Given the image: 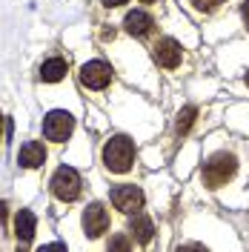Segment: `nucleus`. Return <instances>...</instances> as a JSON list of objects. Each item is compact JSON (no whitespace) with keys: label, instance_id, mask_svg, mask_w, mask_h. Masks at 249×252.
Returning <instances> with one entry per match:
<instances>
[{"label":"nucleus","instance_id":"nucleus-1","mask_svg":"<svg viewBox=\"0 0 249 252\" xmlns=\"http://www.w3.org/2000/svg\"><path fill=\"white\" fill-rule=\"evenodd\" d=\"M132 160H135V143L129 141L126 135H115L106 141L103 146V166L115 175H124L132 169Z\"/></svg>","mask_w":249,"mask_h":252},{"label":"nucleus","instance_id":"nucleus-2","mask_svg":"<svg viewBox=\"0 0 249 252\" xmlns=\"http://www.w3.org/2000/svg\"><path fill=\"white\" fill-rule=\"evenodd\" d=\"M235 172H238V158L232 152H215L203 163V184L209 189H220L226 181H232Z\"/></svg>","mask_w":249,"mask_h":252},{"label":"nucleus","instance_id":"nucleus-3","mask_svg":"<svg viewBox=\"0 0 249 252\" xmlns=\"http://www.w3.org/2000/svg\"><path fill=\"white\" fill-rule=\"evenodd\" d=\"M52 195L58 198V201H63V204H72V201H78L80 198V189H83V184H80V175L78 169H72V166H61L58 172L52 175Z\"/></svg>","mask_w":249,"mask_h":252},{"label":"nucleus","instance_id":"nucleus-4","mask_svg":"<svg viewBox=\"0 0 249 252\" xmlns=\"http://www.w3.org/2000/svg\"><path fill=\"white\" fill-rule=\"evenodd\" d=\"M72 129H75V118L66 109H52L46 118H43V138H46V141H55V143L69 141Z\"/></svg>","mask_w":249,"mask_h":252},{"label":"nucleus","instance_id":"nucleus-5","mask_svg":"<svg viewBox=\"0 0 249 252\" xmlns=\"http://www.w3.org/2000/svg\"><path fill=\"white\" fill-rule=\"evenodd\" d=\"M152 58L160 69H178L184 61V49L175 37H160L155 46H152Z\"/></svg>","mask_w":249,"mask_h":252},{"label":"nucleus","instance_id":"nucleus-6","mask_svg":"<svg viewBox=\"0 0 249 252\" xmlns=\"http://www.w3.org/2000/svg\"><path fill=\"white\" fill-rule=\"evenodd\" d=\"M80 83L86 89H106L112 83V66L106 61H89L80 69Z\"/></svg>","mask_w":249,"mask_h":252},{"label":"nucleus","instance_id":"nucleus-7","mask_svg":"<svg viewBox=\"0 0 249 252\" xmlns=\"http://www.w3.org/2000/svg\"><path fill=\"white\" fill-rule=\"evenodd\" d=\"M106 229H109V212L103 204L92 201L83 209V232H86V238H100Z\"/></svg>","mask_w":249,"mask_h":252},{"label":"nucleus","instance_id":"nucleus-8","mask_svg":"<svg viewBox=\"0 0 249 252\" xmlns=\"http://www.w3.org/2000/svg\"><path fill=\"white\" fill-rule=\"evenodd\" d=\"M112 204L118 206L121 212L126 215H132V212H138L140 206H143V189L135 187V184H124V187H115L109 192Z\"/></svg>","mask_w":249,"mask_h":252},{"label":"nucleus","instance_id":"nucleus-9","mask_svg":"<svg viewBox=\"0 0 249 252\" xmlns=\"http://www.w3.org/2000/svg\"><path fill=\"white\" fill-rule=\"evenodd\" d=\"M17 163L26 166V169H37V166H43V163H46V149H43V143L40 141L23 143L20 152H17Z\"/></svg>","mask_w":249,"mask_h":252},{"label":"nucleus","instance_id":"nucleus-10","mask_svg":"<svg viewBox=\"0 0 249 252\" xmlns=\"http://www.w3.org/2000/svg\"><path fill=\"white\" fill-rule=\"evenodd\" d=\"M129 235L135 238L138 244H149L152 235H155V223L149 215L143 212H132V220H129Z\"/></svg>","mask_w":249,"mask_h":252},{"label":"nucleus","instance_id":"nucleus-11","mask_svg":"<svg viewBox=\"0 0 249 252\" xmlns=\"http://www.w3.org/2000/svg\"><path fill=\"white\" fill-rule=\"evenodd\" d=\"M34 229H37V218H34V212H31V209H20V212L15 215V235H17V241L29 244L31 238H34Z\"/></svg>","mask_w":249,"mask_h":252},{"label":"nucleus","instance_id":"nucleus-12","mask_svg":"<svg viewBox=\"0 0 249 252\" xmlns=\"http://www.w3.org/2000/svg\"><path fill=\"white\" fill-rule=\"evenodd\" d=\"M124 26L129 34H135V37H146L149 32H152V26H155V20L146 15V12H129L124 20Z\"/></svg>","mask_w":249,"mask_h":252},{"label":"nucleus","instance_id":"nucleus-13","mask_svg":"<svg viewBox=\"0 0 249 252\" xmlns=\"http://www.w3.org/2000/svg\"><path fill=\"white\" fill-rule=\"evenodd\" d=\"M66 61L63 58H49V61H43V66H40V80L43 83H58V80L66 78Z\"/></svg>","mask_w":249,"mask_h":252},{"label":"nucleus","instance_id":"nucleus-14","mask_svg":"<svg viewBox=\"0 0 249 252\" xmlns=\"http://www.w3.org/2000/svg\"><path fill=\"white\" fill-rule=\"evenodd\" d=\"M195 118H198V106H184V109L178 112V121H175V129H178V135H187L192 124H195Z\"/></svg>","mask_w":249,"mask_h":252},{"label":"nucleus","instance_id":"nucleus-15","mask_svg":"<svg viewBox=\"0 0 249 252\" xmlns=\"http://www.w3.org/2000/svg\"><path fill=\"white\" fill-rule=\"evenodd\" d=\"M220 3H223V0H192V6H195L198 12H215Z\"/></svg>","mask_w":249,"mask_h":252},{"label":"nucleus","instance_id":"nucleus-16","mask_svg":"<svg viewBox=\"0 0 249 252\" xmlns=\"http://www.w3.org/2000/svg\"><path fill=\"white\" fill-rule=\"evenodd\" d=\"M109 250H132V244H129L124 235H115V238L109 241Z\"/></svg>","mask_w":249,"mask_h":252},{"label":"nucleus","instance_id":"nucleus-17","mask_svg":"<svg viewBox=\"0 0 249 252\" xmlns=\"http://www.w3.org/2000/svg\"><path fill=\"white\" fill-rule=\"evenodd\" d=\"M241 17H244V26L249 29V0H244V6H241Z\"/></svg>","mask_w":249,"mask_h":252},{"label":"nucleus","instance_id":"nucleus-18","mask_svg":"<svg viewBox=\"0 0 249 252\" xmlns=\"http://www.w3.org/2000/svg\"><path fill=\"white\" fill-rule=\"evenodd\" d=\"M106 9H115V6H124V3H129V0H100Z\"/></svg>","mask_w":249,"mask_h":252},{"label":"nucleus","instance_id":"nucleus-19","mask_svg":"<svg viewBox=\"0 0 249 252\" xmlns=\"http://www.w3.org/2000/svg\"><path fill=\"white\" fill-rule=\"evenodd\" d=\"M6 215H9V204L0 201V223H6Z\"/></svg>","mask_w":249,"mask_h":252},{"label":"nucleus","instance_id":"nucleus-20","mask_svg":"<svg viewBox=\"0 0 249 252\" xmlns=\"http://www.w3.org/2000/svg\"><path fill=\"white\" fill-rule=\"evenodd\" d=\"M0 138H3V115H0Z\"/></svg>","mask_w":249,"mask_h":252},{"label":"nucleus","instance_id":"nucleus-21","mask_svg":"<svg viewBox=\"0 0 249 252\" xmlns=\"http://www.w3.org/2000/svg\"><path fill=\"white\" fill-rule=\"evenodd\" d=\"M140 3H155V0H140Z\"/></svg>","mask_w":249,"mask_h":252},{"label":"nucleus","instance_id":"nucleus-22","mask_svg":"<svg viewBox=\"0 0 249 252\" xmlns=\"http://www.w3.org/2000/svg\"><path fill=\"white\" fill-rule=\"evenodd\" d=\"M244 80H247V86H249V72H247V78H244Z\"/></svg>","mask_w":249,"mask_h":252}]
</instances>
